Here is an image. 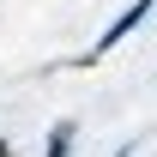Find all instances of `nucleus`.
Instances as JSON below:
<instances>
[{"mask_svg":"<svg viewBox=\"0 0 157 157\" xmlns=\"http://www.w3.org/2000/svg\"><path fill=\"white\" fill-rule=\"evenodd\" d=\"M139 151V145H133V139H127V145H115V151H109V157H133Z\"/></svg>","mask_w":157,"mask_h":157,"instance_id":"obj_3","label":"nucleus"},{"mask_svg":"<svg viewBox=\"0 0 157 157\" xmlns=\"http://www.w3.org/2000/svg\"><path fill=\"white\" fill-rule=\"evenodd\" d=\"M151 12H157V0H133V6H121V12H115V24H109V30H103V36L91 42V48H85L78 60L91 67V60H103V55H115V48H121L127 36H133V30H139L145 18H151Z\"/></svg>","mask_w":157,"mask_h":157,"instance_id":"obj_1","label":"nucleus"},{"mask_svg":"<svg viewBox=\"0 0 157 157\" xmlns=\"http://www.w3.org/2000/svg\"><path fill=\"white\" fill-rule=\"evenodd\" d=\"M73 145H78V121H55V127H48L42 157H73Z\"/></svg>","mask_w":157,"mask_h":157,"instance_id":"obj_2","label":"nucleus"},{"mask_svg":"<svg viewBox=\"0 0 157 157\" xmlns=\"http://www.w3.org/2000/svg\"><path fill=\"white\" fill-rule=\"evenodd\" d=\"M0 157H12V139H0Z\"/></svg>","mask_w":157,"mask_h":157,"instance_id":"obj_4","label":"nucleus"}]
</instances>
